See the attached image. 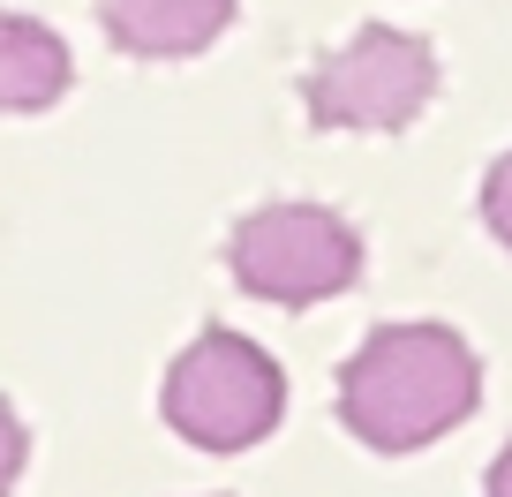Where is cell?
<instances>
[{"mask_svg":"<svg viewBox=\"0 0 512 497\" xmlns=\"http://www.w3.org/2000/svg\"><path fill=\"white\" fill-rule=\"evenodd\" d=\"M482 400V362L452 324H384L339 369V422L369 452H422Z\"/></svg>","mask_w":512,"mask_h":497,"instance_id":"obj_1","label":"cell"},{"mask_svg":"<svg viewBox=\"0 0 512 497\" xmlns=\"http://www.w3.org/2000/svg\"><path fill=\"white\" fill-rule=\"evenodd\" d=\"M166 430L196 452H249L287 415V369L234 324H211L166 369Z\"/></svg>","mask_w":512,"mask_h":497,"instance_id":"obj_2","label":"cell"},{"mask_svg":"<svg viewBox=\"0 0 512 497\" xmlns=\"http://www.w3.org/2000/svg\"><path fill=\"white\" fill-rule=\"evenodd\" d=\"M226 272L256 302L309 309V302H332V294H347L362 279V234L324 204H264L234 226Z\"/></svg>","mask_w":512,"mask_h":497,"instance_id":"obj_3","label":"cell"},{"mask_svg":"<svg viewBox=\"0 0 512 497\" xmlns=\"http://www.w3.org/2000/svg\"><path fill=\"white\" fill-rule=\"evenodd\" d=\"M437 98V46L392 23L354 31L339 53H324L302 83V106L317 129H354V136H392Z\"/></svg>","mask_w":512,"mask_h":497,"instance_id":"obj_4","label":"cell"},{"mask_svg":"<svg viewBox=\"0 0 512 497\" xmlns=\"http://www.w3.org/2000/svg\"><path fill=\"white\" fill-rule=\"evenodd\" d=\"M98 23L128 61H189L234 23V0H98Z\"/></svg>","mask_w":512,"mask_h":497,"instance_id":"obj_5","label":"cell"},{"mask_svg":"<svg viewBox=\"0 0 512 497\" xmlns=\"http://www.w3.org/2000/svg\"><path fill=\"white\" fill-rule=\"evenodd\" d=\"M76 83L61 31L31 16H0V113H38Z\"/></svg>","mask_w":512,"mask_h":497,"instance_id":"obj_6","label":"cell"},{"mask_svg":"<svg viewBox=\"0 0 512 497\" xmlns=\"http://www.w3.org/2000/svg\"><path fill=\"white\" fill-rule=\"evenodd\" d=\"M482 226L512 249V151L490 166V181H482Z\"/></svg>","mask_w":512,"mask_h":497,"instance_id":"obj_7","label":"cell"},{"mask_svg":"<svg viewBox=\"0 0 512 497\" xmlns=\"http://www.w3.org/2000/svg\"><path fill=\"white\" fill-rule=\"evenodd\" d=\"M23 460H31V430H23V415L8 400H0V497L16 490V475H23Z\"/></svg>","mask_w":512,"mask_h":497,"instance_id":"obj_8","label":"cell"},{"mask_svg":"<svg viewBox=\"0 0 512 497\" xmlns=\"http://www.w3.org/2000/svg\"><path fill=\"white\" fill-rule=\"evenodd\" d=\"M490 497H512V445L490 460Z\"/></svg>","mask_w":512,"mask_h":497,"instance_id":"obj_9","label":"cell"}]
</instances>
